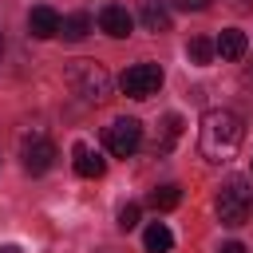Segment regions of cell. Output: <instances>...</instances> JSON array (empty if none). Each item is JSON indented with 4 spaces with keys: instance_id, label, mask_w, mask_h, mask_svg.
<instances>
[{
    "instance_id": "obj_13",
    "label": "cell",
    "mask_w": 253,
    "mask_h": 253,
    "mask_svg": "<svg viewBox=\"0 0 253 253\" xmlns=\"http://www.w3.org/2000/svg\"><path fill=\"white\" fill-rule=\"evenodd\" d=\"M142 249H146V253H170V249H174L170 225H166V221H150L146 233H142Z\"/></svg>"
},
{
    "instance_id": "obj_6",
    "label": "cell",
    "mask_w": 253,
    "mask_h": 253,
    "mask_svg": "<svg viewBox=\"0 0 253 253\" xmlns=\"http://www.w3.org/2000/svg\"><path fill=\"white\" fill-rule=\"evenodd\" d=\"M20 158H24V170L28 174H47L51 162H55V146H51V138L32 134V138L20 142Z\"/></svg>"
},
{
    "instance_id": "obj_17",
    "label": "cell",
    "mask_w": 253,
    "mask_h": 253,
    "mask_svg": "<svg viewBox=\"0 0 253 253\" xmlns=\"http://www.w3.org/2000/svg\"><path fill=\"white\" fill-rule=\"evenodd\" d=\"M138 217H142V206H138V202L119 206V229H134V225H138Z\"/></svg>"
},
{
    "instance_id": "obj_19",
    "label": "cell",
    "mask_w": 253,
    "mask_h": 253,
    "mask_svg": "<svg viewBox=\"0 0 253 253\" xmlns=\"http://www.w3.org/2000/svg\"><path fill=\"white\" fill-rule=\"evenodd\" d=\"M217 253H245V245H241V241H225Z\"/></svg>"
},
{
    "instance_id": "obj_14",
    "label": "cell",
    "mask_w": 253,
    "mask_h": 253,
    "mask_svg": "<svg viewBox=\"0 0 253 253\" xmlns=\"http://www.w3.org/2000/svg\"><path fill=\"white\" fill-rule=\"evenodd\" d=\"M182 202V190L170 182V186H158V190H150V198H146V206L150 210H158V213H166V210H174Z\"/></svg>"
},
{
    "instance_id": "obj_16",
    "label": "cell",
    "mask_w": 253,
    "mask_h": 253,
    "mask_svg": "<svg viewBox=\"0 0 253 253\" xmlns=\"http://www.w3.org/2000/svg\"><path fill=\"white\" fill-rule=\"evenodd\" d=\"M59 32H63V40H83V36L91 32V16H87V12H71Z\"/></svg>"
},
{
    "instance_id": "obj_20",
    "label": "cell",
    "mask_w": 253,
    "mask_h": 253,
    "mask_svg": "<svg viewBox=\"0 0 253 253\" xmlns=\"http://www.w3.org/2000/svg\"><path fill=\"white\" fill-rule=\"evenodd\" d=\"M0 253H20V249L16 245H0Z\"/></svg>"
},
{
    "instance_id": "obj_5",
    "label": "cell",
    "mask_w": 253,
    "mask_h": 253,
    "mask_svg": "<svg viewBox=\"0 0 253 253\" xmlns=\"http://www.w3.org/2000/svg\"><path fill=\"white\" fill-rule=\"evenodd\" d=\"M119 87H123V95H130V99H150V95H158V87H162V67H158V63H134V67L123 71Z\"/></svg>"
},
{
    "instance_id": "obj_3",
    "label": "cell",
    "mask_w": 253,
    "mask_h": 253,
    "mask_svg": "<svg viewBox=\"0 0 253 253\" xmlns=\"http://www.w3.org/2000/svg\"><path fill=\"white\" fill-rule=\"evenodd\" d=\"M213 210H217V221H221V225H229V229L245 225V221L253 217V190H249V182H245V178H229V182L217 190Z\"/></svg>"
},
{
    "instance_id": "obj_4",
    "label": "cell",
    "mask_w": 253,
    "mask_h": 253,
    "mask_svg": "<svg viewBox=\"0 0 253 253\" xmlns=\"http://www.w3.org/2000/svg\"><path fill=\"white\" fill-rule=\"evenodd\" d=\"M103 146H107L115 158H130V154L142 146V123H138V119H130V115L115 119V123L103 130Z\"/></svg>"
},
{
    "instance_id": "obj_18",
    "label": "cell",
    "mask_w": 253,
    "mask_h": 253,
    "mask_svg": "<svg viewBox=\"0 0 253 253\" xmlns=\"http://www.w3.org/2000/svg\"><path fill=\"white\" fill-rule=\"evenodd\" d=\"M174 4H178V8H186V12H202L210 0H174Z\"/></svg>"
},
{
    "instance_id": "obj_15",
    "label": "cell",
    "mask_w": 253,
    "mask_h": 253,
    "mask_svg": "<svg viewBox=\"0 0 253 253\" xmlns=\"http://www.w3.org/2000/svg\"><path fill=\"white\" fill-rule=\"evenodd\" d=\"M186 55H190V63L206 67V63L217 55V47H213V40H206V36H194V40H190V47H186Z\"/></svg>"
},
{
    "instance_id": "obj_11",
    "label": "cell",
    "mask_w": 253,
    "mask_h": 253,
    "mask_svg": "<svg viewBox=\"0 0 253 253\" xmlns=\"http://www.w3.org/2000/svg\"><path fill=\"white\" fill-rule=\"evenodd\" d=\"M71 166H75V174H79V178H103V170H107L103 154H99V150H91V146H83V142L75 146V162H71Z\"/></svg>"
},
{
    "instance_id": "obj_22",
    "label": "cell",
    "mask_w": 253,
    "mask_h": 253,
    "mask_svg": "<svg viewBox=\"0 0 253 253\" xmlns=\"http://www.w3.org/2000/svg\"><path fill=\"white\" fill-rule=\"evenodd\" d=\"M233 4H237V8H249V0H233Z\"/></svg>"
},
{
    "instance_id": "obj_12",
    "label": "cell",
    "mask_w": 253,
    "mask_h": 253,
    "mask_svg": "<svg viewBox=\"0 0 253 253\" xmlns=\"http://www.w3.org/2000/svg\"><path fill=\"white\" fill-rule=\"evenodd\" d=\"M138 20H142V28L146 32H170V8L162 4V0H146L142 4V12H138Z\"/></svg>"
},
{
    "instance_id": "obj_1",
    "label": "cell",
    "mask_w": 253,
    "mask_h": 253,
    "mask_svg": "<svg viewBox=\"0 0 253 253\" xmlns=\"http://www.w3.org/2000/svg\"><path fill=\"white\" fill-rule=\"evenodd\" d=\"M245 138V123L229 107H210L198 126V150L206 162H229Z\"/></svg>"
},
{
    "instance_id": "obj_23",
    "label": "cell",
    "mask_w": 253,
    "mask_h": 253,
    "mask_svg": "<svg viewBox=\"0 0 253 253\" xmlns=\"http://www.w3.org/2000/svg\"><path fill=\"white\" fill-rule=\"evenodd\" d=\"M0 51H4V36H0Z\"/></svg>"
},
{
    "instance_id": "obj_9",
    "label": "cell",
    "mask_w": 253,
    "mask_h": 253,
    "mask_svg": "<svg viewBox=\"0 0 253 253\" xmlns=\"http://www.w3.org/2000/svg\"><path fill=\"white\" fill-rule=\"evenodd\" d=\"M213 47H217V55H221V59H229V63H237V59H245V55H249V40H245V32H241V28H225V32L213 40Z\"/></svg>"
},
{
    "instance_id": "obj_21",
    "label": "cell",
    "mask_w": 253,
    "mask_h": 253,
    "mask_svg": "<svg viewBox=\"0 0 253 253\" xmlns=\"http://www.w3.org/2000/svg\"><path fill=\"white\" fill-rule=\"evenodd\" d=\"M245 79H249V83H253V63H245Z\"/></svg>"
},
{
    "instance_id": "obj_2",
    "label": "cell",
    "mask_w": 253,
    "mask_h": 253,
    "mask_svg": "<svg viewBox=\"0 0 253 253\" xmlns=\"http://www.w3.org/2000/svg\"><path fill=\"white\" fill-rule=\"evenodd\" d=\"M67 83H71V91H75L83 103H107V99H111V75H107V67L95 63V59H75V63L67 67Z\"/></svg>"
},
{
    "instance_id": "obj_8",
    "label": "cell",
    "mask_w": 253,
    "mask_h": 253,
    "mask_svg": "<svg viewBox=\"0 0 253 253\" xmlns=\"http://www.w3.org/2000/svg\"><path fill=\"white\" fill-rule=\"evenodd\" d=\"M99 28H103L111 40H123V36H130L134 20H130V12H126L123 4H107V8L99 12Z\"/></svg>"
},
{
    "instance_id": "obj_7",
    "label": "cell",
    "mask_w": 253,
    "mask_h": 253,
    "mask_svg": "<svg viewBox=\"0 0 253 253\" xmlns=\"http://www.w3.org/2000/svg\"><path fill=\"white\" fill-rule=\"evenodd\" d=\"M59 28H63V20H59V12H55V8L40 4V8H32V12H28V32H32L36 40H51V36H59Z\"/></svg>"
},
{
    "instance_id": "obj_10",
    "label": "cell",
    "mask_w": 253,
    "mask_h": 253,
    "mask_svg": "<svg viewBox=\"0 0 253 253\" xmlns=\"http://www.w3.org/2000/svg\"><path fill=\"white\" fill-rule=\"evenodd\" d=\"M182 138V115H162V123H158V130H154V142H150V150L154 154H170V146Z\"/></svg>"
}]
</instances>
